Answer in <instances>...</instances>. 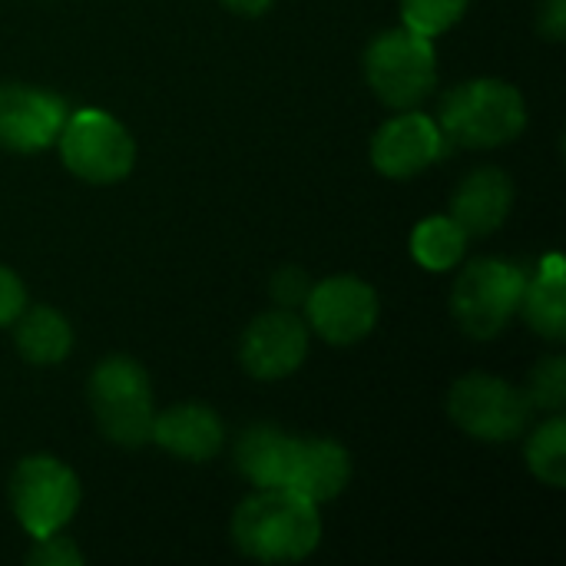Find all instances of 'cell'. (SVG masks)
I'll return each instance as SVG.
<instances>
[{"label":"cell","instance_id":"20","mask_svg":"<svg viewBox=\"0 0 566 566\" xmlns=\"http://www.w3.org/2000/svg\"><path fill=\"white\" fill-rule=\"evenodd\" d=\"M524 458H527L531 474L541 484H547L554 491L566 488V421L560 418V411L531 431Z\"/></svg>","mask_w":566,"mask_h":566},{"label":"cell","instance_id":"1","mask_svg":"<svg viewBox=\"0 0 566 566\" xmlns=\"http://www.w3.org/2000/svg\"><path fill=\"white\" fill-rule=\"evenodd\" d=\"M232 544L255 564H298L322 544L318 504L289 488H255L232 514Z\"/></svg>","mask_w":566,"mask_h":566},{"label":"cell","instance_id":"2","mask_svg":"<svg viewBox=\"0 0 566 566\" xmlns=\"http://www.w3.org/2000/svg\"><path fill=\"white\" fill-rule=\"evenodd\" d=\"M438 126L444 139L468 149H497L514 143L527 129V103L514 83L478 76L451 86L441 96Z\"/></svg>","mask_w":566,"mask_h":566},{"label":"cell","instance_id":"27","mask_svg":"<svg viewBox=\"0 0 566 566\" xmlns=\"http://www.w3.org/2000/svg\"><path fill=\"white\" fill-rule=\"evenodd\" d=\"M226 10L239 13V17H262L275 0H219Z\"/></svg>","mask_w":566,"mask_h":566},{"label":"cell","instance_id":"3","mask_svg":"<svg viewBox=\"0 0 566 566\" xmlns=\"http://www.w3.org/2000/svg\"><path fill=\"white\" fill-rule=\"evenodd\" d=\"M90 411L96 418V428L106 441L119 448H143L149 444L153 431V388L149 375L139 361L126 355L103 358L86 385Z\"/></svg>","mask_w":566,"mask_h":566},{"label":"cell","instance_id":"10","mask_svg":"<svg viewBox=\"0 0 566 566\" xmlns=\"http://www.w3.org/2000/svg\"><path fill=\"white\" fill-rule=\"evenodd\" d=\"M308 355V325L292 308H272L249 322L239 338V365L255 381H282Z\"/></svg>","mask_w":566,"mask_h":566},{"label":"cell","instance_id":"22","mask_svg":"<svg viewBox=\"0 0 566 566\" xmlns=\"http://www.w3.org/2000/svg\"><path fill=\"white\" fill-rule=\"evenodd\" d=\"M527 401L541 411H564L566 405V358L564 355H551L544 361L534 365L531 378H527V388H524Z\"/></svg>","mask_w":566,"mask_h":566},{"label":"cell","instance_id":"21","mask_svg":"<svg viewBox=\"0 0 566 566\" xmlns=\"http://www.w3.org/2000/svg\"><path fill=\"white\" fill-rule=\"evenodd\" d=\"M468 7L471 0H401V27L434 40L448 33L468 13Z\"/></svg>","mask_w":566,"mask_h":566},{"label":"cell","instance_id":"12","mask_svg":"<svg viewBox=\"0 0 566 566\" xmlns=\"http://www.w3.org/2000/svg\"><path fill=\"white\" fill-rule=\"evenodd\" d=\"M444 133L434 116L401 109L371 136V166L388 179H415L444 156Z\"/></svg>","mask_w":566,"mask_h":566},{"label":"cell","instance_id":"4","mask_svg":"<svg viewBox=\"0 0 566 566\" xmlns=\"http://www.w3.org/2000/svg\"><path fill=\"white\" fill-rule=\"evenodd\" d=\"M365 80L391 109H418L438 86V53L431 36L408 27L378 33L365 50Z\"/></svg>","mask_w":566,"mask_h":566},{"label":"cell","instance_id":"24","mask_svg":"<svg viewBox=\"0 0 566 566\" xmlns=\"http://www.w3.org/2000/svg\"><path fill=\"white\" fill-rule=\"evenodd\" d=\"M27 564L80 566L83 564V554H80V547H76L70 537H63V531H60V534H50V537L33 541V547H30V554H27Z\"/></svg>","mask_w":566,"mask_h":566},{"label":"cell","instance_id":"25","mask_svg":"<svg viewBox=\"0 0 566 566\" xmlns=\"http://www.w3.org/2000/svg\"><path fill=\"white\" fill-rule=\"evenodd\" d=\"M27 308V289L20 275L7 265H0V328L13 325L17 315Z\"/></svg>","mask_w":566,"mask_h":566},{"label":"cell","instance_id":"8","mask_svg":"<svg viewBox=\"0 0 566 566\" xmlns=\"http://www.w3.org/2000/svg\"><path fill=\"white\" fill-rule=\"evenodd\" d=\"M448 415L468 438L504 444L531 428L534 405L527 401L524 388H514L488 371H471L451 385Z\"/></svg>","mask_w":566,"mask_h":566},{"label":"cell","instance_id":"26","mask_svg":"<svg viewBox=\"0 0 566 566\" xmlns=\"http://www.w3.org/2000/svg\"><path fill=\"white\" fill-rule=\"evenodd\" d=\"M537 30L547 36V40H554V43H560L566 36V0H541V7H537Z\"/></svg>","mask_w":566,"mask_h":566},{"label":"cell","instance_id":"7","mask_svg":"<svg viewBox=\"0 0 566 566\" xmlns=\"http://www.w3.org/2000/svg\"><path fill=\"white\" fill-rule=\"evenodd\" d=\"M56 146L63 166L90 186L123 182L136 166V143L129 129L106 109L70 113Z\"/></svg>","mask_w":566,"mask_h":566},{"label":"cell","instance_id":"13","mask_svg":"<svg viewBox=\"0 0 566 566\" xmlns=\"http://www.w3.org/2000/svg\"><path fill=\"white\" fill-rule=\"evenodd\" d=\"M149 441L159 444L166 454L189 461V464H206L212 461L222 444H226V424L222 418L199 401H182L153 418Z\"/></svg>","mask_w":566,"mask_h":566},{"label":"cell","instance_id":"17","mask_svg":"<svg viewBox=\"0 0 566 566\" xmlns=\"http://www.w3.org/2000/svg\"><path fill=\"white\" fill-rule=\"evenodd\" d=\"M524 322L547 342H564L566 338V279L564 259L547 255L534 279L524 282L521 308Z\"/></svg>","mask_w":566,"mask_h":566},{"label":"cell","instance_id":"11","mask_svg":"<svg viewBox=\"0 0 566 566\" xmlns=\"http://www.w3.org/2000/svg\"><path fill=\"white\" fill-rule=\"evenodd\" d=\"M70 116L63 96L30 83H0V146L10 153H40L56 146Z\"/></svg>","mask_w":566,"mask_h":566},{"label":"cell","instance_id":"5","mask_svg":"<svg viewBox=\"0 0 566 566\" xmlns=\"http://www.w3.org/2000/svg\"><path fill=\"white\" fill-rule=\"evenodd\" d=\"M7 497H10V511L17 524L33 541H40V537L60 534L73 521L83 491H80V478L73 474V468H66L60 458L30 454L13 468Z\"/></svg>","mask_w":566,"mask_h":566},{"label":"cell","instance_id":"14","mask_svg":"<svg viewBox=\"0 0 566 566\" xmlns=\"http://www.w3.org/2000/svg\"><path fill=\"white\" fill-rule=\"evenodd\" d=\"M514 179L497 166H481L461 179L451 196V219L468 232V239L494 235L514 209Z\"/></svg>","mask_w":566,"mask_h":566},{"label":"cell","instance_id":"6","mask_svg":"<svg viewBox=\"0 0 566 566\" xmlns=\"http://www.w3.org/2000/svg\"><path fill=\"white\" fill-rule=\"evenodd\" d=\"M527 275L504 259H474L451 289V315L478 342L497 338L521 308Z\"/></svg>","mask_w":566,"mask_h":566},{"label":"cell","instance_id":"15","mask_svg":"<svg viewBox=\"0 0 566 566\" xmlns=\"http://www.w3.org/2000/svg\"><path fill=\"white\" fill-rule=\"evenodd\" d=\"M348 481H352V454L345 451V444L332 438H295L289 481H285L289 491L315 504H325L342 497Z\"/></svg>","mask_w":566,"mask_h":566},{"label":"cell","instance_id":"19","mask_svg":"<svg viewBox=\"0 0 566 566\" xmlns=\"http://www.w3.org/2000/svg\"><path fill=\"white\" fill-rule=\"evenodd\" d=\"M468 252V232L451 216H428L411 232V255L428 272L454 269Z\"/></svg>","mask_w":566,"mask_h":566},{"label":"cell","instance_id":"16","mask_svg":"<svg viewBox=\"0 0 566 566\" xmlns=\"http://www.w3.org/2000/svg\"><path fill=\"white\" fill-rule=\"evenodd\" d=\"M295 438L275 424H249L235 441V471L252 488H285Z\"/></svg>","mask_w":566,"mask_h":566},{"label":"cell","instance_id":"9","mask_svg":"<svg viewBox=\"0 0 566 566\" xmlns=\"http://www.w3.org/2000/svg\"><path fill=\"white\" fill-rule=\"evenodd\" d=\"M305 325L328 345H358L365 342L381 315L375 285L358 275H332L312 285L305 298Z\"/></svg>","mask_w":566,"mask_h":566},{"label":"cell","instance_id":"18","mask_svg":"<svg viewBox=\"0 0 566 566\" xmlns=\"http://www.w3.org/2000/svg\"><path fill=\"white\" fill-rule=\"evenodd\" d=\"M13 345L27 365H60L73 352V328L63 312L50 305H30L13 322Z\"/></svg>","mask_w":566,"mask_h":566},{"label":"cell","instance_id":"23","mask_svg":"<svg viewBox=\"0 0 566 566\" xmlns=\"http://www.w3.org/2000/svg\"><path fill=\"white\" fill-rule=\"evenodd\" d=\"M308 292H312L308 272L298 269V265L279 269V272L272 275V282H269V295H272V302H275L279 308H292V312L302 308L305 298H308Z\"/></svg>","mask_w":566,"mask_h":566}]
</instances>
